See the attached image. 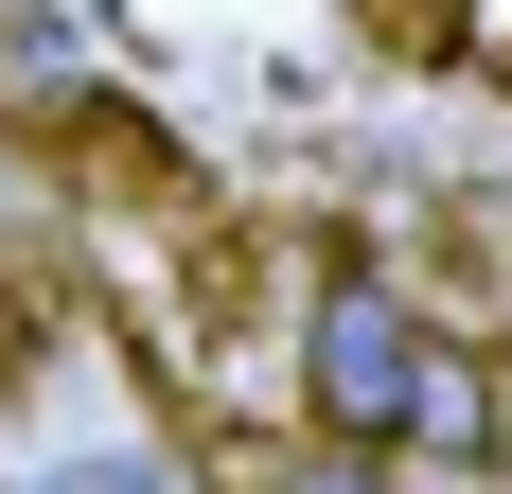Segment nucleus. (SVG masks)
<instances>
[{
  "instance_id": "nucleus-1",
  "label": "nucleus",
  "mask_w": 512,
  "mask_h": 494,
  "mask_svg": "<svg viewBox=\"0 0 512 494\" xmlns=\"http://www.w3.org/2000/svg\"><path fill=\"white\" fill-rule=\"evenodd\" d=\"M424 371H442L424 300L389 283V265H318V300H301V424H318V442H336V459H407Z\"/></svg>"
},
{
  "instance_id": "nucleus-2",
  "label": "nucleus",
  "mask_w": 512,
  "mask_h": 494,
  "mask_svg": "<svg viewBox=\"0 0 512 494\" xmlns=\"http://www.w3.org/2000/svg\"><path fill=\"white\" fill-rule=\"evenodd\" d=\"M407 459H495V371H477L460 336H442V371H424V406H407Z\"/></svg>"
},
{
  "instance_id": "nucleus-3",
  "label": "nucleus",
  "mask_w": 512,
  "mask_h": 494,
  "mask_svg": "<svg viewBox=\"0 0 512 494\" xmlns=\"http://www.w3.org/2000/svg\"><path fill=\"white\" fill-rule=\"evenodd\" d=\"M0 371H18V300H0Z\"/></svg>"
}]
</instances>
